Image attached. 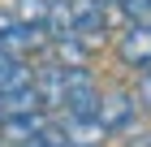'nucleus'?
Segmentation results:
<instances>
[{"label":"nucleus","instance_id":"obj_1","mask_svg":"<svg viewBox=\"0 0 151 147\" xmlns=\"http://www.w3.org/2000/svg\"><path fill=\"white\" fill-rule=\"evenodd\" d=\"M65 74V113L69 117H95L99 108V87H95L86 65H60Z\"/></svg>","mask_w":151,"mask_h":147},{"label":"nucleus","instance_id":"obj_2","mask_svg":"<svg viewBox=\"0 0 151 147\" xmlns=\"http://www.w3.org/2000/svg\"><path fill=\"white\" fill-rule=\"evenodd\" d=\"M134 113H138V100H134L129 91H108V95H99V108H95V117L104 121L108 134L134 130Z\"/></svg>","mask_w":151,"mask_h":147},{"label":"nucleus","instance_id":"obj_3","mask_svg":"<svg viewBox=\"0 0 151 147\" xmlns=\"http://www.w3.org/2000/svg\"><path fill=\"white\" fill-rule=\"evenodd\" d=\"M116 61L129 69L151 65V22H129L116 35Z\"/></svg>","mask_w":151,"mask_h":147},{"label":"nucleus","instance_id":"obj_4","mask_svg":"<svg viewBox=\"0 0 151 147\" xmlns=\"http://www.w3.org/2000/svg\"><path fill=\"white\" fill-rule=\"evenodd\" d=\"M65 134H69L73 147H104L108 130H104L99 117H69L65 113Z\"/></svg>","mask_w":151,"mask_h":147},{"label":"nucleus","instance_id":"obj_5","mask_svg":"<svg viewBox=\"0 0 151 147\" xmlns=\"http://www.w3.org/2000/svg\"><path fill=\"white\" fill-rule=\"evenodd\" d=\"M39 125H43V113H4L0 117V138L9 147H22Z\"/></svg>","mask_w":151,"mask_h":147},{"label":"nucleus","instance_id":"obj_6","mask_svg":"<svg viewBox=\"0 0 151 147\" xmlns=\"http://www.w3.org/2000/svg\"><path fill=\"white\" fill-rule=\"evenodd\" d=\"M47 13H52V0H13V17L30 26H43Z\"/></svg>","mask_w":151,"mask_h":147},{"label":"nucleus","instance_id":"obj_7","mask_svg":"<svg viewBox=\"0 0 151 147\" xmlns=\"http://www.w3.org/2000/svg\"><path fill=\"white\" fill-rule=\"evenodd\" d=\"M22 147H69V134H65V125H47V121H43Z\"/></svg>","mask_w":151,"mask_h":147},{"label":"nucleus","instance_id":"obj_8","mask_svg":"<svg viewBox=\"0 0 151 147\" xmlns=\"http://www.w3.org/2000/svg\"><path fill=\"white\" fill-rule=\"evenodd\" d=\"M134 100H138L142 113H151V65H142L138 78H134Z\"/></svg>","mask_w":151,"mask_h":147},{"label":"nucleus","instance_id":"obj_9","mask_svg":"<svg viewBox=\"0 0 151 147\" xmlns=\"http://www.w3.org/2000/svg\"><path fill=\"white\" fill-rule=\"evenodd\" d=\"M129 22H151V0H112Z\"/></svg>","mask_w":151,"mask_h":147},{"label":"nucleus","instance_id":"obj_10","mask_svg":"<svg viewBox=\"0 0 151 147\" xmlns=\"http://www.w3.org/2000/svg\"><path fill=\"white\" fill-rule=\"evenodd\" d=\"M95 4H104V9H108V4H112V0H95Z\"/></svg>","mask_w":151,"mask_h":147},{"label":"nucleus","instance_id":"obj_11","mask_svg":"<svg viewBox=\"0 0 151 147\" xmlns=\"http://www.w3.org/2000/svg\"><path fill=\"white\" fill-rule=\"evenodd\" d=\"M69 147H73V143H69Z\"/></svg>","mask_w":151,"mask_h":147}]
</instances>
